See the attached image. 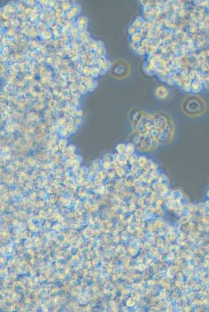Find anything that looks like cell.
<instances>
[{"instance_id":"cell-1","label":"cell","mask_w":209,"mask_h":312,"mask_svg":"<svg viewBox=\"0 0 209 312\" xmlns=\"http://www.w3.org/2000/svg\"><path fill=\"white\" fill-rule=\"evenodd\" d=\"M202 103L201 99L197 96H188L183 102V110L188 115L196 116L202 111Z\"/></svg>"},{"instance_id":"cell-2","label":"cell","mask_w":209,"mask_h":312,"mask_svg":"<svg viewBox=\"0 0 209 312\" xmlns=\"http://www.w3.org/2000/svg\"><path fill=\"white\" fill-rule=\"evenodd\" d=\"M118 71L115 73H118V78H124L127 77L130 73V66L127 61H122L118 66Z\"/></svg>"}]
</instances>
